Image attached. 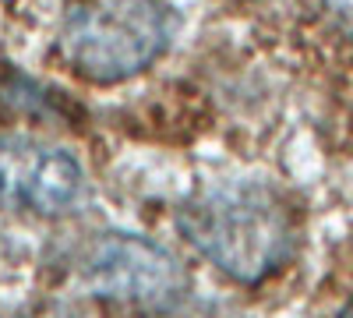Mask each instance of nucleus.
<instances>
[{
  "instance_id": "2",
  "label": "nucleus",
  "mask_w": 353,
  "mask_h": 318,
  "mask_svg": "<svg viewBox=\"0 0 353 318\" xmlns=\"http://www.w3.org/2000/svg\"><path fill=\"white\" fill-rule=\"evenodd\" d=\"M173 28L170 0H71L61 21V57L74 74L117 85L152 68Z\"/></svg>"
},
{
  "instance_id": "3",
  "label": "nucleus",
  "mask_w": 353,
  "mask_h": 318,
  "mask_svg": "<svg viewBox=\"0 0 353 318\" xmlns=\"http://www.w3.org/2000/svg\"><path fill=\"white\" fill-rule=\"evenodd\" d=\"M78 283L96 297L138 304L149 311H170L191 290L188 269L173 251L121 230L96 234L81 248Z\"/></svg>"
},
{
  "instance_id": "4",
  "label": "nucleus",
  "mask_w": 353,
  "mask_h": 318,
  "mask_svg": "<svg viewBox=\"0 0 353 318\" xmlns=\"http://www.w3.org/2000/svg\"><path fill=\"white\" fill-rule=\"evenodd\" d=\"M88 195L78 156L36 138L0 135V206L36 216H71Z\"/></svg>"
},
{
  "instance_id": "5",
  "label": "nucleus",
  "mask_w": 353,
  "mask_h": 318,
  "mask_svg": "<svg viewBox=\"0 0 353 318\" xmlns=\"http://www.w3.org/2000/svg\"><path fill=\"white\" fill-rule=\"evenodd\" d=\"M339 318H353V301H350V304L343 308V315H339Z\"/></svg>"
},
{
  "instance_id": "1",
  "label": "nucleus",
  "mask_w": 353,
  "mask_h": 318,
  "mask_svg": "<svg viewBox=\"0 0 353 318\" xmlns=\"http://www.w3.org/2000/svg\"><path fill=\"white\" fill-rule=\"evenodd\" d=\"M176 230L223 276L244 286L269 279L297 251V216L276 188L258 181L194 191L176 209Z\"/></svg>"
}]
</instances>
